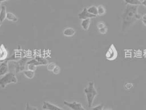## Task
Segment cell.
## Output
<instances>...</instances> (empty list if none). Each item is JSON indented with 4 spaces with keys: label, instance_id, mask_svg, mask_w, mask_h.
<instances>
[{
    "label": "cell",
    "instance_id": "1",
    "mask_svg": "<svg viewBox=\"0 0 146 110\" xmlns=\"http://www.w3.org/2000/svg\"><path fill=\"white\" fill-rule=\"evenodd\" d=\"M139 6L127 5L123 14L122 30L128 29L136 21L141 19L142 16L138 13Z\"/></svg>",
    "mask_w": 146,
    "mask_h": 110
},
{
    "label": "cell",
    "instance_id": "2",
    "mask_svg": "<svg viewBox=\"0 0 146 110\" xmlns=\"http://www.w3.org/2000/svg\"><path fill=\"white\" fill-rule=\"evenodd\" d=\"M29 59L25 57L20 59L19 61L15 62L14 61H8V66L9 70H10L12 72L15 71L16 73H18L22 71L25 70V65L28 61H29Z\"/></svg>",
    "mask_w": 146,
    "mask_h": 110
},
{
    "label": "cell",
    "instance_id": "3",
    "mask_svg": "<svg viewBox=\"0 0 146 110\" xmlns=\"http://www.w3.org/2000/svg\"><path fill=\"white\" fill-rule=\"evenodd\" d=\"M94 85V82H90L88 87L84 89V93L86 94L89 108H91L95 97L98 95V92L96 90Z\"/></svg>",
    "mask_w": 146,
    "mask_h": 110
},
{
    "label": "cell",
    "instance_id": "4",
    "mask_svg": "<svg viewBox=\"0 0 146 110\" xmlns=\"http://www.w3.org/2000/svg\"><path fill=\"white\" fill-rule=\"evenodd\" d=\"M18 79L15 74L12 72H9L4 75V76L0 79V87L5 88L8 84H17Z\"/></svg>",
    "mask_w": 146,
    "mask_h": 110
},
{
    "label": "cell",
    "instance_id": "5",
    "mask_svg": "<svg viewBox=\"0 0 146 110\" xmlns=\"http://www.w3.org/2000/svg\"><path fill=\"white\" fill-rule=\"evenodd\" d=\"M117 53L115 47H114V45H111L106 54V59L110 61H113L117 59Z\"/></svg>",
    "mask_w": 146,
    "mask_h": 110
},
{
    "label": "cell",
    "instance_id": "6",
    "mask_svg": "<svg viewBox=\"0 0 146 110\" xmlns=\"http://www.w3.org/2000/svg\"><path fill=\"white\" fill-rule=\"evenodd\" d=\"M64 104L73 110H86L80 103L74 101L73 103H69L66 101H64Z\"/></svg>",
    "mask_w": 146,
    "mask_h": 110
},
{
    "label": "cell",
    "instance_id": "7",
    "mask_svg": "<svg viewBox=\"0 0 146 110\" xmlns=\"http://www.w3.org/2000/svg\"><path fill=\"white\" fill-rule=\"evenodd\" d=\"M78 17L80 19H86L88 18H95L97 16L95 15H91V13H90L88 11V8H84V9L82 10V11L80 12V13L78 14Z\"/></svg>",
    "mask_w": 146,
    "mask_h": 110
},
{
    "label": "cell",
    "instance_id": "8",
    "mask_svg": "<svg viewBox=\"0 0 146 110\" xmlns=\"http://www.w3.org/2000/svg\"><path fill=\"white\" fill-rule=\"evenodd\" d=\"M42 108L44 110H66L47 101H44Z\"/></svg>",
    "mask_w": 146,
    "mask_h": 110
},
{
    "label": "cell",
    "instance_id": "9",
    "mask_svg": "<svg viewBox=\"0 0 146 110\" xmlns=\"http://www.w3.org/2000/svg\"><path fill=\"white\" fill-rule=\"evenodd\" d=\"M8 52L6 48L3 45H1L0 46V61L3 62L7 59Z\"/></svg>",
    "mask_w": 146,
    "mask_h": 110
},
{
    "label": "cell",
    "instance_id": "10",
    "mask_svg": "<svg viewBox=\"0 0 146 110\" xmlns=\"http://www.w3.org/2000/svg\"><path fill=\"white\" fill-rule=\"evenodd\" d=\"M8 71L9 68L8 66V61H5L0 65V76L4 75L7 73Z\"/></svg>",
    "mask_w": 146,
    "mask_h": 110
},
{
    "label": "cell",
    "instance_id": "11",
    "mask_svg": "<svg viewBox=\"0 0 146 110\" xmlns=\"http://www.w3.org/2000/svg\"><path fill=\"white\" fill-rule=\"evenodd\" d=\"M7 10L6 7L5 5L1 6V10H0V22L2 23L6 19L7 17Z\"/></svg>",
    "mask_w": 146,
    "mask_h": 110
},
{
    "label": "cell",
    "instance_id": "12",
    "mask_svg": "<svg viewBox=\"0 0 146 110\" xmlns=\"http://www.w3.org/2000/svg\"><path fill=\"white\" fill-rule=\"evenodd\" d=\"M75 33L76 31L73 28H67L63 31V34L66 37H73L75 34Z\"/></svg>",
    "mask_w": 146,
    "mask_h": 110
},
{
    "label": "cell",
    "instance_id": "13",
    "mask_svg": "<svg viewBox=\"0 0 146 110\" xmlns=\"http://www.w3.org/2000/svg\"><path fill=\"white\" fill-rule=\"evenodd\" d=\"M90 22H91V19L90 18H88L86 19H84L82 21L81 23V27L82 28V29L84 30H88L90 27Z\"/></svg>",
    "mask_w": 146,
    "mask_h": 110
},
{
    "label": "cell",
    "instance_id": "14",
    "mask_svg": "<svg viewBox=\"0 0 146 110\" xmlns=\"http://www.w3.org/2000/svg\"><path fill=\"white\" fill-rule=\"evenodd\" d=\"M6 19L11 22H17L18 21V18L16 17V15L11 12H7Z\"/></svg>",
    "mask_w": 146,
    "mask_h": 110
},
{
    "label": "cell",
    "instance_id": "15",
    "mask_svg": "<svg viewBox=\"0 0 146 110\" xmlns=\"http://www.w3.org/2000/svg\"><path fill=\"white\" fill-rule=\"evenodd\" d=\"M124 1L129 5L139 6L141 5V2L139 0H124Z\"/></svg>",
    "mask_w": 146,
    "mask_h": 110
},
{
    "label": "cell",
    "instance_id": "16",
    "mask_svg": "<svg viewBox=\"0 0 146 110\" xmlns=\"http://www.w3.org/2000/svg\"><path fill=\"white\" fill-rule=\"evenodd\" d=\"M24 74L26 77H27L29 79H33L35 76V72L30 71V70H25L24 72Z\"/></svg>",
    "mask_w": 146,
    "mask_h": 110
},
{
    "label": "cell",
    "instance_id": "17",
    "mask_svg": "<svg viewBox=\"0 0 146 110\" xmlns=\"http://www.w3.org/2000/svg\"><path fill=\"white\" fill-rule=\"evenodd\" d=\"M88 11L91 13V15H98V11H97V7L95 6H92L88 8Z\"/></svg>",
    "mask_w": 146,
    "mask_h": 110
},
{
    "label": "cell",
    "instance_id": "18",
    "mask_svg": "<svg viewBox=\"0 0 146 110\" xmlns=\"http://www.w3.org/2000/svg\"><path fill=\"white\" fill-rule=\"evenodd\" d=\"M97 11H98V15L100 16H102L103 15L106 14V8L102 6V5H100L97 7Z\"/></svg>",
    "mask_w": 146,
    "mask_h": 110
},
{
    "label": "cell",
    "instance_id": "19",
    "mask_svg": "<svg viewBox=\"0 0 146 110\" xmlns=\"http://www.w3.org/2000/svg\"><path fill=\"white\" fill-rule=\"evenodd\" d=\"M36 59L38 62H39L42 65H47L48 64V61L46 59L42 57H36Z\"/></svg>",
    "mask_w": 146,
    "mask_h": 110
},
{
    "label": "cell",
    "instance_id": "20",
    "mask_svg": "<svg viewBox=\"0 0 146 110\" xmlns=\"http://www.w3.org/2000/svg\"><path fill=\"white\" fill-rule=\"evenodd\" d=\"M27 65H34L35 66H41L42 65L37 61L36 59H30L29 61H28L27 63Z\"/></svg>",
    "mask_w": 146,
    "mask_h": 110
},
{
    "label": "cell",
    "instance_id": "21",
    "mask_svg": "<svg viewBox=\"0 0 146 110\" xmlns=\"http://www.w3.org/2000/svg\"><path fill=\"white\" fill-rule=\"evenodd\" d=\"M56 66V65L54 62H51L47 65V70L49 71H52Z\"/></svg>",
    "mask_w": 146,
    "mask_h": 110
},
{
    "label": "cell",
    "instance_id": "22",
    "mask_svg": "<svg viewBox=\"0 0 146 110\" xmlns=\"http://www.w3.org/2000/svg\"><path fill=\"white\" fill-rule=\"evenodd\" d=\"M25 110H38L36 107H34L33 106L30 105L29 103L27 102V105H26V108Z\"/></svg>",
    "mask_w": 146,
    "mask_h": 110
},
{
    "label": "cell",
    "instance_id": "23",
    "mask_svg": "<svg viewBox=\"0 0 146 110\" xmlns=\"http://www.w3.org/2000/svg\"><path fill=\"white\" fill-rule=\"evenodd\" d=\"M133 84L130 82H127L125 84L124 87L125 89L126 90H130L133 88Z\"/></svg>",
    "mask_w": 146,
    "mask_h": 110
},
{
    "label": "cell",
    "instance_id": "24",
    "mask_svg": "<svg viewBox=\"0 0 146 110\" xmlns=\"http://www.w3.org/2000/svg\"><path fill=\"white\" fill-rule=\"evenodd\" d=\"M103 109H104V105L102 103L94 107L93 108H92V110H103Z\"/></svg>",
    "mask_w": 146,
    "mask_h": 110
},
{
    "label": "cell",
    "instance_id": "25",
    "mask_svg": "<svg viewBox=\"0 0 146 110\" xmlns=\"http://www.w3.org/2000/svg\"><path fill=\"white\" fill-rule=\"evenodd\" d=\"M52 72L54 74H58L60 73V67L59 66L56 65V66L55 67V68L52 71Z\"/></svg>",
    "mask_w": 146,
    "mask_h": 110
},
{
    "label": "cell",
    "instance_id": "26",
    "mask_svg": "<svg viewBox=\"0 0 146 110\" xmlns=\"http://www.w3.org/2000/svg\"><path fill=\"white\" fill-rule=\"evenodd\" d=\"M37 66H35L34 65H28V70L30 71H32L35 72L36 70Z\"/></svg>",
    "mask_w": 146,
    "mask_h": 110
},
{
    "label": "cell",
    "instance_id": "27",
    "mask_svg": "<svg viewBox=\"0 0 146 110\" xmlns=\"http://www.w3.org/2000/svg\"><path fill=\"white\" fill-rule=\"evenodd\" d=\"M106 27L105 24H104V23H103V22H101L98 23L97 27H98V28L99 29H101V28H104V27Z\"/></svg>",
    "mask_w": 146,
    "mask_h": 110
},
{
    "label": "cell",
    "instance_id": "28",
    "mask_svg": "<svg viewBox=\"0 0 146 110\" xmlns=\"http://www.w3.org/2000/svg\"><path fill=\"white\" fill-rule=\"evenodd\" d=\"M99 31H100V33L103 34H106V33H107V28L106 27H105L102 28H101V29H99Z\"/></svg>",
    "mask_w": 146,
    "mask_h": 110
},
{
    "label": "cell",
    "instance_id": "29",
    "mask_svg": "<svg viewBox=\"0 0 146 110\" xmlns=\"http://www.w3.org/2000/svg\"><path fill=\"white\" fill-rule=\"evenodd\" d=\"M142 18V23H143V24L146 26V14L143 15L142 17H141Z\"/></svg>",
    "mask_w": 146,
    "mask_h": 110
},
{
    "label": "cell",
    "instance_id": "30",
    "mask_svg": "<svg viewBox=\"0 0 146 110\" xmlns=\"http://www.w3.org/2000/svg\"><path fill=\"white\" fill-rule=\"evenodd\" d=\"M141 5L146 7V0H144L142 2H141Z\"/></svg>",
    "mask_w": 146,
    "mask_h": 110
},
{
    "label": "cell",
    "instance_id": "31",
    "mask_svg": "<svg viewBox=\"0 0 146 110\" xmlns=\"http://www.w3.org/2000/svg\"><path fill=\"white\" fill-rule=\"evenodd\" d=\"M7 1H8V0H0V2H1V3H2V2H3Z\"/></svg>",
    "mask_w": 146,
    "mask_h": 110
},
{
    "label": "cell",
    "instance_id": "32",
    "mask_svg": "<svg viewBox=\"0 0 146 110\" xmlns=\"http://www.w3.org/2000/svg\"><path fill=\"white\" fill-rule=\"evenodd\" d=\"M1 3L0 2V10H1Z\"/></svg>",
    "mask_w": 146,
    "mask_h": 110
},
{
    "label": "cell",
    "instance_id": "33",
    "mask_svg": "<svg viewBox=\"0 0 146 110\" xmlns=\"http://www.w3.org/2000/svg\"><path fill=\"white\" fill-rule=\"evenodd\" d=\"M139 1H141V2H142V1H144V0H139Z\"/></svg>",
    "mask_w": 146,
    "mask_h": 110
},
{
    "label": "cell",
    "instance_id": "34",
    "mask_svg": "<svg viewBox=\"0 0 146 110\" xmlns=\"http://www.w3.org/2000/svg\"><path fill=\"white\" fill-rule=\"evenodd\" d=\"M1 24H2V23H1V22H0V27L1 26Z\"/></svg>",
    "mask_w": 146,
    "mask_h": 110
},
{
    "label": "cell",
    "instance_id": "35",
    "mask_svg": "<svg viewBox=\"0 0 146 110\" xmlns=\"http://www.w3.org/2000/svg\"><path fill=\"white\" fill-rule=\"evenodd\" d=\"M111 110V109H107V110Z\"/></svg>",
    "mask_w": 146,
    "mask_h": 110
},
{
    "label": "cell",
    "instance_id": "36",
    "mask_svg": "<svg viewBox=\"0 0 146 110\" xmlns=\"http://www.w3.org/2000/svg\"><path fill=\"white\" fill-rule=\"evenodd\" d=\"M0 62H1V61H0Z\"/></svg>",
    "mask_w": 146,
    "mask_h": 110
}]
</instances>
